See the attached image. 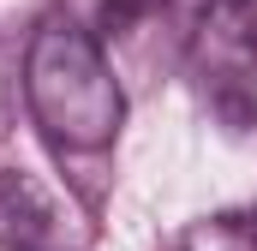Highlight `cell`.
Instances as JSON below:
<instances>
[{"label": "cell", "mask_w": 257, "mask_h": 251, "mask_svg": "<svg viewBox=\"0 0 257 251\" xmlns=\"http://www.w3.org/2000/svg\"><path fill=\"white\" fill-rule=\"evenodd\" d=\"M174 251H257L251 239V215H215V221H197L186 227Z\"/></svg>", "instance_id": "cell-3"}, {"label": "cell", "mask_w": 257, "mask_h": 251, "mask_svg": "<svg viewBox=\"0 0 257 251\" xmlns=\"http://www.w3.org/2000/svg\"><path fill=\"white\" fill-rule=\"evenodd\" d=\"M0 251H54V203L30 174H0Z\"/></svg>", "instance_id": "cell-2"}, {"label": "cell", "mask_w": 257, "mask_h": 251, "mask_svg": "<svg viewBox=\"0 0 257 251\" xmlns=\"http://www.w3.org/2000/svg\"><path fill=\"white\" fill-rule=\"evenodd\" d=\"M24 96L54 150H108L126 120V96L96 36L72 18H48L24 54Z\"/></svg>", "instance_id": "cell-1"}]
</instances>
